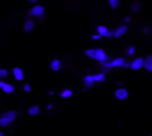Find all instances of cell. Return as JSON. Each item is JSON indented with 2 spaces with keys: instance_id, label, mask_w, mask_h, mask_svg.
Returning a JSON list of instances; mask_svg holds the SVG:
<instances>
[{
  "instance_id": "8992f818",
  "label": "cell",
  "mask_w": 152,
  "mask_h": 136,
  "mask_svg": "<svg viewBox=\"0 0 152 136\" xmlns=\"http://www.w3.org/2000/svg\"><path fill=\"white\" fill-rule=\"evenodd\" d=\"M127 29H128V27L124 24V26H120V27H118L116 28V31H113V37H121V36H124L126 35V32H127Z\"/></svg>"
},
{
  "instance_id": "44dd1931",
  "label": "cell",
  "mask_w": 152,
  "mask_h": 136,
  "mask_svg": "<svg viewBox=\"0 0 152 136\" xmlns=\"http://www.w3.org/2000/svg\"><path fill=\"white\" fill-rule=\"evenodd\" d=\"M135 52H136V48L134 47V45H131V47H128V50H127V55L128 56H134Z\"/></svg>"
},
{
  "instance_id": "d4e9b609",
  "label": "cell",
  "mask_w": 152,
  "mask_h": 136,
  "mask_svg": "<svg viewBox=\"0 0 152 136\" xmlns=\"http://www.w3.org/2000/svg\"><path fill=\"white\" fill-rule=\"evenodd\" d=\"M92 39H94V40H99V39H102V36H100L99 34H95V35H92Z\"/></svg>"
},
{
  "instance_id": "7a4b0ae2",
  "label": "cell",
  "mask_w": 152,
  "mask_h": 136,
  "mask_svg": "<svg viewBox=\"0 0 152 136\" xmlns=\"http://www.w3.org/2000/svg\"><path fill=\"white\" fill-rule=\"evenodd\" d=\"M44 12H45L44 7H43V5H40V4H36V5H34V7L29 10L28 16H29V18H34V16H35V18H43Z\"/></svg>"
},
{
  "instance_id": "7c38bea8",
  "label": "cell",
  "mask_w": 152,
  "mask_h": 136,
  "mask_svg": "<svg viewBox=\"0 0 152 136\" xmlns=\"http://www.w3.org/2000/svg\"><path fill=\"white\" fill-rule=\"evenodd\" d=\"M140 10H142V3H140L139 0H135V1L131 4V11L134 13H139Z\"/></svg>"
},
{
  "instance_id": "5bb4252c",
  "label": "cell",
  "mask_w": 152,
  "mask_h": 136,
  "mask_svg": "<svg viewBox=\"0 0 152 136\" xmlns=\"http://www.w3.org/2000/svg\"><path fill=\"white\" fill-rule=\"evenodd\" d=\"M39 112H40V107H39V105H32V107L28 108V115L29 116H36Z\"/></svg>"
},
{
  "instance_id": "52a82bcc",
  "label": "cell",
  "mask_w": 152,
  "mask_h": 136,
  "mask_svg": "<svg viewBox=\"0 0 152 136\" xmlns=\"http://www.w3.org/2000/svg\"><path fill=\"white\" fill-rule=\"evenodd\" d=\"M35 28V20L31 18H28L24 21V31L26 32H32V29Z\"/></svg>"
},
{
  "instance_id": "7402d4cb",
  "label": "cell",
  "mask_w": 152,
  "mask_h": 136,
  "mask_svg": "<svg viewBox=\"0 0 152 136\" xmlns=\"http://www.w3.org/2000/svg\"><path fill=\"white\" fill-rule=\"evenodd\" d=\"M8 76V71L4 69V68H0V79H4Z\"/></svg>"
},
{
  "instance_id": "4dcf8cb0",
  "label": "cell",
  "mask_w": 152,
  "mask_h": 136,
  "mask_svg": "<svg viewBox=\"0 0 152 136\" xmlns=\"http://www.w3.org/2000/svg\"><path fill=\"white\" fill-rule=\"evenodd\" d=\"M0 136H3V132H0Z\"/></svg>"
},
{
  "instance_id": "4fadbf2b",
  "label": "cell",
  "mask_w": 152,
  "mask_h": 136,
  "mask_svg": "<svg viewBox=\"0 0 152 136\" xmlns=\"http://www.w3.org/2000/svg\"><path fill=\"white\" fill-rule=\"evenodd\" d=\"M94 75H87L84 76V84H86L87 88H91L92 86H94Z\"/></svg>"
},
{
  "instance_id": "277c9868",
  "label": "cell",
  "mask_w": 152,
  "mask_h": 136,
  "mask_svg": "<svg viewBox=\"0 0 152 136\" xmlns=\"http://www.w3.org/2000/svg\"><path fill=\"white\" fill-rule=\"evenodd\" d=\"M107 53H105L104 50H102V48H96L95 50V60H97L99 63H102V61L107 60Z\"/></svg>"
},
{
  "instance_id": "6da1fadb",
  "label": "cell",
  "mask_w": 152,
  "mask_h": 136,
  "mask_svg": "<svg viewBox=\"0 0 152 136\" xmlns=\"http://www.w3.org/2000/svg\"><path fill=\"white\" fill-rule=\"evenodd\" d=\"M18 118V112L16 111H7L0 115V127H8L11 123L16 120Z\"/></svg>"
},
{
  "instance_id": "83f0119b",
  "label": "cell",
  "mask_w": 152,
  "mask_h": 136,
  "mask_svg": "<svg viewBox=\"0 0 152 136\" xmlns=\"http://www.w3.org/2000/svg\"><path fill=\"white\" fill-rule=\"evenodd\" d=\"M124 20H126V23H128V21H129V20H131V18H129V16H127V18H126V19H124Z\"/></svg>"
},
{
  "instance_id": "d6986e66",
  "label": "cell",
  "mask_w": 152,
  "mask_h": 136,
  "mask_svg": "<svg viewBox=\"0 0 152 136\" xmlns=\"http://www.w3.org/2000/svg\"><path fill=\"white\" fill-rule=\"evenodd\" d=\"M108 4L111 8H118L120 4V0H108Z\"/></svg>"
},
{
  "instance_id": "ac0fdd59",
  "label": "cell",
  "mask_w": 152,
  "mask_h": 136,
  "mask_svg": "<svg viewBox=\"0 0 152 136\" xmlns=\"http://www.w3.org/2000/svg\"><path fill=\"white\" fill-rule=\"evenodd\" d=\"M72 95H74V94H72L71 89H64V91L60 94V96L63 97V99H69V97H71Z\"/></svg>"
},
{
  "instance_id": "3957f363",
  "label": "cell",
  "mask_w": 152,
  "mask_h": 136,
  "mask_svg": "<svg viewBox=\"0 0 152 136\" xmlns=\"http://www.w3.org/2000/svg\"><path fill=\"white\" fill-rule=\"evenodd\" d=\"M128 96H129V94H128V91H127L126 88H118L115 91V97L118 100H127L128 99Z\"/></svg>"
},
{
  "instance_id": "cb8c5ba5",
  "label": "cell",
  "mask_w": 152,
  "mask_h": 136,
  "mask_svg": "<svg viewBox=\"0 0 152 136\" xmlns=\"http://www.w3.org/2000/svg\"><path fill=\"white\" fill-rule=\"evenodd\" d=\"M143 34H144V35L150 34V27H143Z\"/></svg>"
},
{
  "instance_id": "e0dca14e",
  "label": "cell",
  "mask_w": 152,
  "mask_h": 136,
  "mask_svg": "<svg viewBox=\"0 0 152 136\" xmlns=\"http://www.w3.org/2000/svg\"><path fill=\"white\" fill-rule=\"evenodd\" d=\"M105 80V73L104 72H100V73H96V75H94V81H99V83H102V81Z\"/></svg>"
},
{
  "instance_id": "ffe728a7",
  "label": "cell",
  "mask_w": 152,
  "mask_h": 136,
  "mask_svg": "<svg viewBox=\"0 0 152 136\" xmlns=\"http://www.w3.org/2000/svg\"><path fill=\"white\" fill-rule=\"evenodd\" d=\"M86 56H87V58L95 59V50H91V48H88V50H86Z\"/></svg>"
},
{
  "instance_id": "9a60e30c",
  "label": "cell",
  "mask_w": 152,
  "mask_h": 136,
  "mask_svg": "<svg viewBox=\"0 0 152 136\" xmlns=\"http://www.w3.org/2000/svg\"><path fill=\"white\" fill-rule=\"evenodd\" d=\"M1 89L5 92V94H12V92L15 91V87H13L12 84H10V83H4V86H3Z\"/></svg>"
},
{
  "instance_id": "484cf974",
  "label": "cell",
  "mask_w": 152,
  "mask_h": 136,
  "mask_svg": "<svg viewBox=\"0 0 152 136\" xmlns=\"http://www.w3.org/2000/svg\"><path fill=\"white\" fill-rule=\"evenodd\" d=\"M104 37H113V31H108Z\"/></svg>"
},
{
  "instance_id": "5b68a950",
  "label": "cell",
  "mask_w": 152,
  "mask_h": 136,
  "mask_svg": "<svg viewBox=\"0 0 152 136\" xmlns=\"http://www.w3.org/2000/svg\"><path fill=\"white\" fill-rule=\"evenodd\" d=\"M143 63H144V59H143V58H136L131 63L129 68H132L134 71H137V69H140V68H143Z\"/></svg>"
},
{
  "instance_id": "4316f807",
  "label": "cell",
  "mask_w": 152,
  "mask_h": 136,
  "mask_svg": "<svg viewBox=\"0 0 152 136\" xmlns=\"http://www.w3.org/2000/svg\"><path fill=\"white\" fill-rule=\"evenodd\" d=\"M52 108H53L52 104H48V105H47V110H52Z\"/></svg>"
},
{
  "instance_id": "ba28073f",
  "label": "cell",
  "mask_w": 152,
  "mask_h": 136,
  "mask_svg": "<svg viewBox=\"0 0 152 136\" xmlns=\"http://www.w3.org/2000/svg\"><path fill=\"white\" fill-rule=\"evenodd\" d=\"M12 73H13V76H15V79L18 81H21L24 79V72H23V69H21V68L15 67L12 69Z\"/></svg>"
},
{
  "instance_id": "f546056e",
  "label": "cell",
  "mask_w": 152,
  "mask_h": 136,
  "mask_svg": "<svg viewBox=\"0 0 152 136\" xmlns=\"http://www.w3.org/2000/svg\"><path fill=\"white\" fill-rule=\"evenodd\" d=\"M28 1H31V3H37V0H28Z\"/></svg>"
},
{
  "instance_id": "30bf717a",
  "label": "cell",
  "mask_w": 152,
  "mask_h": 136,
  "mask_svg": "<svg viewBox=\"0 0 152 136\" xmlns=\"http://www.w3.org/2000/svg\"><path fill=\"white\" fill-rule=\"evenodd\" d=\"M143 67L148 71V72H152V55H148L147 58L144 59V63H143Z\"/></svg>"
},
{
  "instance_id": "9c48e42d",
  "label": "cell",
  "mask_w": 152,
  "mask_h": 136,
  "mask_svg": "<svg viewBox=\"0 0 152 136\" xmlns=\"http://www.w3.org/2000/svg\"><path fill=\"white\" fill-rule=\"evenodd\" d=\"M124 63H126V59H124V58H116V59H112V60H111L112 68L123 67V64H124Z\"/></svg>"
},
{
  "instance_id": "8fae6325",
  "label": "cell",
  "mask_w": 152,
  "mask_h": 136,
  "mask_svg": "<svg viewBox=\"0 0 152 136\" xmlns=\"http://www.w3.org/2000/svg\"><path fill=\"white\" fill-rule=\"evenodd\" d=\"M51 69L55 71V72L60 71L61 69V61L59 60V59H53V60L51 61Z\"/></svg>"
},
{
  "instance_id": "f1b7e54d",
  "label": "cell",
  "mask_w": 152,
  "mask_h": 136,
  "mask_svg": "<svg viewBox=\"0 0 152 136\" xmlns=\"http://www.w3.org/2000/svg\"><path fill=\"white\" fill-rule=\"evenodd\" d=\"M3 86H4V81L0 80V88H3Z\"/></svg>"
},
{
  "instance_id": "603a6c76",
  "label": "cell",
  "mask_w": 152,
  "mask_h": 136,
  "mask_svg": "<svg viewBox=\"0 0 152 136\" xmlns=\"http://www.w3.org/2000/svg\"><path fill=\"white\" fill-rule=\"evenodd\" d=\"M24 91L26 92H31L32 91V87L29 84H24Z\"/></svg>"
},
{
  "instance_id": "2e32d148",
  "label": "cell",
  "mask_w": 152,
  "mask_h": 136,
  "mask_svg": "<svg viewBox=\"0 0 152 136\" xmlns=\"http://www.w3.org/2000/svg\"><path fill=\"white\" fill-rule=\"evenodd\" d=\"M96 29H97V34H99L102 37H104L105 35H107V32L110 31V29H108L105 26H97V28H96Z\"/></svg>"
}]
</instances>
